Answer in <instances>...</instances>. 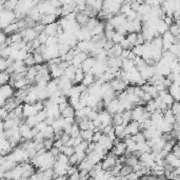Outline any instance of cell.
Returning <instances> with one entry per match:
<instances>
[{
  "label": "cell",
  "mask_w": 180,
  "mask_h": 180,
  "mask_svg": "<svg viewBox=\"0 0 180 180\" xmlns=\"http://www.w3.org/2000/svg\"><path fill=\"white\" fill-rule=\"evenodd\" d=\"M15 96L14 88L10 84H5V86H1L0 89V101H1V106H4L5 102L9 99L13 98Z\"/></svg>",
  "instance_id": "6da1fadb"
},
{
  "label": "cell",
  "mask_w": 180,
  "mask_h": 180,
  "mask_svg": "<svg viewBox=\"0 0 180 180\" xmlns=\"http://www.w3.org/2000/svg\"><path fill=\"white\" fill-rule=\"evenodd\" d=\"M118 158L119 157L115 156L113 153H109V154L106 155V157L101 161L102 170H103L104 172H111L112 170L116 166Z\"/></svg>",
  "instance_id": "7a4b0ae2"
},
{
  "label": "cell",
  "mask_w": 180,
  "mask_h": 180,
  "mask_svg": "<svg viewBox=\"0 0 180 180\" xmlns=\"http://www.w3.org/2000/svg\"><path fill=\"white\" fill-rule=\"evenodd\" d=\"M125 132L127 135H131V136H135L136 134H138L140 132V124L137 121H131L129 124L125 127Z\"/></svg>",
  "instance_id": "3957f363"
},
{
  "label": "cell",
  "mask_w": 180,
  "mask_h": 180,
  "mask_svg": "<svg viewBox=\"0 0 180 180\" xmlns=\"http://www.w3.org/2000/svg\"><path fill=\"white\" fill-rule=\"evenodd\" d=\"M37 111L35 109L34 104H28L26 103L23 105V116L26 118L31 117V116H34V115H37Z\"/></svg>",
  "instance_id": "277c9868"
},
{
  "label": "cell",
  "mask_w": 180,
  "mask_h": 180,
  "mask_svg": "<svg viewBox=\"0 0 180 180\" xmlns=\"http://www.w3.org/2000/svg\"><path fill=\"white\" fill-rule=\"evenodd\" d=\"M57 30H58V23H52V24H49V26H45V30H44V33H45L49 37H57Z\"/></svg>",
  "instance_id": "5b68a950"
},
{
  "label": "cell",
  "mask_w": 180,
  "mask_h": 180,
  "mask_svg": "<svg viewBox=\"0 0 180 180\" xmlns=\"http://www.w3.org/2000/svg\"><path fill=\"white\" fill-rule=\"evenodd\" d=\"M146 112V109L143 106H136L134 109L132 110V117H133V120L134 121H138L140 119L141 116L144 114Z\"/></svg>",
  "instance_id": "8992f818"
},
{
  "label": "cell",
  "mask_w": 180,
  "mask_h": 180,
  "mask_svg": "<svg viewBox=\"0 0 180 180\" xmlns=\"http://www.w3.org/2000/svg\"><path fill=\"white\" fill-rule=\"evenodd\" d=\"M89 20H90V17L86 16L84 13H78L76 15V21L81 28H84L88 24Z\"/></svg>",
  "instance_id": "52a82bcc"
},
{
  "label": "cell",
  "mask_w": 180,
  "mask_h": 180,
  "mask_svg": "<svg viewBox=\"0 0 180 180\" xmlns=\"http://www.w3.org/2000/svg\"><path fill=\"white\" fill-rule=\"evenodd\" d=\"M163 117H164V120H165L166 122L171 123V124H174V123L176 122V116L171 109H168L165 112H164Z\"/></svg>",
  "instance_id": "ba28073f"
},
{
  "label": "cell",
  "mask_w": 180,
  "mask_h": 180,
  "mask_svg": "<svg viewBox=\"0 0 180 180\" xmlns=\"http://www.w3.org/2000/svg\"><path fill=\"white\" fill-rule=\"evenodd\" d=\"M84 76H86V73L83 72V70L81 69V67L80 69H77L76 75H75V79H74V81H73V84L78 86V84L82 83L83 79H84Z\"/></svg>",
  "instance_id": "9c48e42d"
},
{
  "label": "cell",
  "mask_w": 180,
  "mask_h": 180,
  "mask_svg": "<svg viewBox=\"0 0 180 180\" xmlns=\"http://www.w3.org/2000/svg\"><path fill=\"white\" fill-rule=\"evenodd\" d=\"M95 81H96V78H95L94 75H93L92 73H88V74H86V76H84V79H83L81 84H83L84 86L89 88V86H91L92 84H94Z\"/></svg>",
  "instance_id": "30bf717a"
},
{
  "label": "cell",
  "mask_w": 180,
  "mask_h": 180,
  "mask_svg": "<svg viewBox=\"0 0 180 180\" xmlns=\"http://www.w3.org/2000/svg\"><path fill=\"white\" fill-rule=\"evenodd\" d=\"M169 29H170V26H166L165 22H164L163 20H159V22L156 24V31H157L158 34L163 35L164 33H166L169 31Z\"/></svg>",
  "instance_id": "8fae6325"
},
{
  "label": "cell",
  "mask_w": 180,
  "mask_h": 180,
  "mask_svg": "<svg viewBox=\"0 0 180 180\" xmlns=\"http://www.w3.org/2000/svg\"><path fill=\"white\" fill-rule=\"evenodd\" d=\"M95 132L91 131V130H86V131H81V138L84 141H88V142H92L93 140V136H94Z\"/></svg>",
  "instance_id": "7c38bea8"
},
{
  "label": "cell",
  "mask_w": 180,
  "mask_h": 180,
  "mask_svg": "<svg viewBox=\"0 0 180 180\" xmlns=\"http://www.w3.org/2000/svg\"><path fill=\"white\" fill-rule=\"evenodd\" d=\"M75 114H76L75 109L73 106L70 105L67 110H64V111L61 113V117L64 118V119H67V118H75Z\"/></svg>",
  "instance_id": "4fadbf2b"
},
{
  "label": "cell",
  "mask_w": 180,
  "mask_h": 180,
  "mask_svg": "<svg viewBox=\"0 0 180 180\" xmlns=\"http://www.w3.org/2000/svg\"><path fill=\"white\" fill-rule=\"evenodd\" d=\"M162 100H163V102L166 104V106L169 108V109H172V106H173V104L175 103V100H174V98L172 97V95L170 94V93H166L165 95H163V96H161Z\"/></svg>",
  "instance_id": "5bb4252c"
},
{
  "label": "cell",
  "mask_w": 180,
  "mask_h": 180,
  "mask_svg": "<svg viewBox=\"0 0 180 180\" xmlns=\"http://www.w3.org/2000/svg\"><path fill=\"white\" fill-rule=\"evenodd\" d=\"M10 79H11V74H10L9 72L7 71L1 72V74H0V83H1V86L9 84Z\"/></svg>",
  "instance_id": "9a60e30c"
},
{
  "label": "cell",
  "mask_w": 180,
  "mask_h": 180,
  "mask_svg": "<svg viewBox=\"0 0 180 180\" xmlns=\"http://www.w3.org/2000/svg\"><path fill=\"white\" fill-rule=\"evenodd\" d=\"M112 124L113 127H119V125H123V119H122V114H115L113 116V120H112Z\"/></svg>",
  "instance_id": "2e32d148"
},
{
  "label": "cell",
  "mask_w": 180,
  "mask_h": 180,
  "mask_svg": "<svg viewBox=\"0 0 180 180\" xmlns=\"http://www.w3.org/2000/svg\"><path fill=\"white\" fill-rule=\"evenodd\" d=\"M133 67H135V62L133 60H130V59H125L122 60V67L121 69L125 72H129L131 71Z\"/></svg>",
  "instance_id": "e0dca14e"
},
{
  "label": "cell",
  "mask_w": 180,
  "mask_h": 180,
  "mask_svg": "<svg viewBox=\"0 0 180 180\" xmlns=\"http://www.w3.org/2000/svg\"><path fill=\"white\" fill-rule=\"evenodd\" d=\"M24 64L26 67H35L36 65V62H35V58H34V54L32 53H29V55L26 56V58L24 59Z\"/></svg>",
  "instance_id": "ac0fdd59"
},
{
  "label": "cell",
  "mask_w": 180,
  "mask_h": 180,
  "mask_svg": "<svg viewBox=\"0 0 180 180\" xmlns=\"http://www.w3.org/2000/svg\"><path fill=\"white\" fill-rule=\"evenodd\" d=\"M80 134H81V130H80V127H79V125L77 124V123L73 124L72 130H71V133H70V136H71L72 138H77V137L80 136Z\"/></svg>",
  "instance_id": "d6986e66"
},
{
  "label": "cell",
  "mask_w": 180,
  "mask_h": 180,
  "mask_svg": "<svg viewBox=\"0 0 180 180\" xmlns=\"http://www.w3.org/2000/svg\"><path fill=\"white\" fill-rule=\"evenodd\" d=\"M162 39H163V41L169 42V43H172V44H175V41H176V37L170 33V31H168V32L162 35Z\"/></svg>",
  "instance_id": "ffe728a7"
},
{
  "label": "cell",
  "mask_w": 180,
  "mask_h": 180,
  "mask_svg": "<svg viewBox=\"0 0 180 180\" xmlns=\"http://www.w3.org/2000/svg\"><path fill=\"white\" fill-rule=\"evenodd\" d=\"M122 119H123V125L127 127L131 121H133V117H132V111H125L122 113Z\"/></svg>",
  "instance_id": "44dd1931"
},
{
  "label": "cell",
  "mask_w": 180,
  "mask_h": 180,
  "mask_svg": "<svg viewBox=\"0 0 180 180\" xmlns=\"http://www.w3.org/2000/svg\"><path fill=\"white\" fill-rule=\"evenodd\" d=\"M56 161L60 164H63V165H69L70 164V157H67V156H65L64 154L61 153V154L56 158Z\"/></svg>",
  "instance_id": "7402d4cb"
},
{
  "label": "cell",
  "mask_w": 180,
  "mask_h": 180,
  "mask_svg": "<svg viewBox=\"0 0 180 180\" xmlns=\"http://www.w3.org/2000/svg\"><path fill=\"white\" fill-rule=\"evenodd\" d=\"M61 153L64 154L65 156H67V157H71V156H73V155L75 154V148H73V146H64L62 149H61Z\"/></svg>",
  "instance_id": "603a6c76"
},
{
  "label": "cell",
  "mask_w": 180,
  "mask_h": 180,
  "mask_svg": "<svg viewBox=\"0 0 180 180\" xmlns=\"http://www.w3.org/2000/svg\"><path fill=\"white\" fill-rule=\"evenodd\" d=\"M133 168L132 166H129L127 165V164H124L123 165V168L121 169V171H120V176H122V177H127V176H129L130 174L133 173Z\"/></svg>",
  "instance_id": "cb8c5ba5"
},
{
  "label": "cell",
  "mask_w": 180,
  "mask_h": 180,
  "mask_svg": "<svg viewBox=\"0 0 180 180\" xmlns=\"http://www.w3.org/2000/svg\"><path fill=\"white\" fill-rule=\"evenodd\" d=\"M125 37H127V36H124V35H122V34H120V33L116 32L115 35H114L113 39H112V41H113L115 44H120L121 42L123 41V40L125 39Z\"/></svg>",
  "instance_id": "d4e9b609"
},
{
  "label": "cell",
  "mask_w": 180,
  "mask_h": 180,
  "mask_svg": "<svg viewBox=\"0 0 180 180\" xmlns=\"http://www.w3.org/2000/svg\"><path fill=\"white\" fill-rule=\"evenodd\" d=\"M127 39L129 40V42L131 43V45L133 48L136 46V41H137V34L136 33H130L127 35Z\"/></svg>",
  "instance_id": "484cf974"
},
{
  "label": "cell",
  "mask_w": 180,
  "mask_h": 180,
  "mask_svg": "<svg viewBox=\"0 0 180 180\" xmlns=\"http://www.w3.org/2000/svg\"><path fill=\"white\" fill-rule=\"evenodd\" d=\"M34 58H35V62H36V65L43 64V62L45 61V60H44L43 55H42V54H39V53H34Z\"/></svg>",
  "instance_id": "4316f807"
},
{
  "label": "cell",
  "mask_w": 180,
  "mask_h": 180,
  "mask_svg": "<svg viewBox=\"0 0 180 180\" xmlns=\"http://www.w3.org/2000/svg\"><path fill=\"white\" fill-rule=\"evenodd\" d=\"M54 142H55L54 139H44V141H43L44 149H45L48 152H50V150L54 146Z\"/></svg>",
  "instance_id": "83f0119b"
},
{
  "label": "cell",
  "mask_w": 180,
  "mask_h": 180,
  "mask_svg": "<svg viewBox=\"0 0 180 180\" xmlns=\"http://www.w3.org/2000/svg\"><path fill=\"white\" fill-rule=\"evenodd\" d=\"M31 180H44V176H43V172L41 171H37L32 177L30 178Z\"/></svg>",
  "instance_id": "f1b7e54d"
},
{
  "label": "cell",
  "mask_w": 180,
  "mask_h": 180,
  "mask_svg": "<svg viewBox=\"0 0 180 180\" xmlns=\"http://www.w3.org/2000/svg\"><path fill=\"white\" fill-rule=\"evenodd\" d=\"M146 39L143 37L142 33H138L137 34V41H136V45H144L146 44Z\"/></svg>",
  "instance_id": "f546056e"
},
{
  "label": "cell",
  "mask_w": 180,
  "mask_h": 180,
  "mask_svg": "<svg viewBox=\"0 0 180 180\" xmlns=\"http://www.w3.org/2000/svg\"><path fill=\"white\" fill-rule=\"evenodd\" d=\"M169 31H170V33H171L172 35H174V36H175V37L179 36V34H178V26L176 24V23H174V24H172V26H170Z\"/></svg>",
  "instance_id": "4dcf8cb0"
},
{
  "label": "cell",
  "mask_w": 180,
  "mask_h": 180,
  "mask_svg": "<svg viewBox=\"0 0 180 180\" xmlns=\"http://www.w3.org/2000/svg\"><path fill=\"white\" fill-rule=\"evenodd\" d=\"M98 116H99V113H98L97 111H94V110H92V112L89 114L88 119L90 120V121H95V120L98 118Z\"/></svg>",
  "instance_id": "1f68e13d"
},
{
  "label": "cell",
  "mask_w": 180,
  "mask_h": 180,
  "mask_svg": "<svg viewBox=\"0 0 180 180\" xmlns=\"http://www.w3.org/2000/svg\"><path fill=\"white\" fill-rule=\"evenodd\" d=\"M48 39H49V36H48L44 32L41 33V34H39V36H38V40H39L41 44H45L46 41H48Z\"/></svg>",
  "instance_id": "d6a6232c"
},
{
  "label": "cell",
  "mask_w": 180,
  "mask_h": 180,
  "mask_svg": "<svg viewBox=\"0 0 180 180\" xmlns=\"http://www.w3.org/2000/svg\"><path fill=\"white\" fill-rule=\"evenodd\" d=\"M7 67H9V65H7V59H4V58H1V59H0V69H1V72L7 71Z\"/></svg>",
  "instance_id": "836d02e7"
},
{
  "label": "cell",
  "mask_w": 180,
  "mask_h": 180,
  "mask_svg": "<svg viewBox=\"0 0 180 180\" xmlns=\"http://www.w3.org/2000/svg\"><path fill=\"white\" fill-rule=\"evenodd\" d=\"M102 133L101 132H96L94 134V136H93V140H92V142H94V143H98L99 142V140H100V138H101V136H102Z\"/></svg>",
  "instance_id": "e575fe53"
},
{
  "label": "cell",
  "mask_w": 180,
  "mask_h": 180,
  "mask_svg": "<svg viewBox=\"0 0 180 180\" xmlns=\"http://www.w3.org/2000/svg\"><path fill=\"white\" fill-rule=\"evenodd\" d=\"M50 153H51L52 155H53L54 157L55 158H57L58 156H59L60 154H61V151L59 150V149H57V148H55V146H53V148L50 150Z\"/></svg>",
  "instance_id": "d590c367"
},
{
  "label": "cell",
  "mask_w": 180,
  "mask_h": 180,
  "mask_svg": "<svg viewBox=\"0 0 180 180\" xmlns=\"http://www.w3.org/2000/svg\"><path fill=\"white\" fill-rule=\"evenodd\" d=\"M71 138H72V137L70 136V134H67V133H64V134L62 135V137H61V140H62V142L64 143V146H67V142L71 140Z\"/></svg>",
  "instance_id": "8d00e7d4"
},
{
  "label": "cell",
  "mask_w": 180,
  "mask_h": 180,
  "mask_svg": "<svg viewBox=\"0 0 180 180\" xmlns=\"http://www.w3.org/2000/svg\"><path fill=\"white\" fill-rule=\"evenodd\" d=\"M71 105L70 104V102H67V103H62V104H59V111H60V113H62L64 110H67L69 106Z\"/></svg>",
  "instance_id": "74e56055"
},
{
  "label": "cell",
  "mask_w": 180,
  "mask_h": 180,
  "mask_svg": "<svg viewBox=\"0 0 180 180\" xmlns=\"http://www.w3.org/2000/svg\"><path fill=\"white\" fill-rule=\"evenodd\" d=\"M19 180H31L30 178H20Z\"/></svg>",
  "instance_id": "f35d334b"
},
{
  "label": "cell",
  "mask_w": 180,
  "mask_h": 180,
  "mask_svg": "<svg viewBox=\"0 0 180 180\" xmlns=\"http://www.w3.org/2000/svg\"><path fill=\"white\" fill-rule=\"evenodd\" d=\"M1 180H12V179H7V178H1Z\"/></svg>",
  "instance_id": "ab89813d"
},
{
  "label": "cell",
  "mask_w": 180,
  "mask_h": 180,
  "mask_svg": "<svg viewBox=\"0 0 180 180\" xmlns=\"http://www.w3.org/2000/svg\"><path fill=\"white\" fill-rule=\"evenodd\" d=\"M67 180H71V179H70V178H67Z\"/></svg>",
  "instance_id": "60d3db41"
}]
</instances>
